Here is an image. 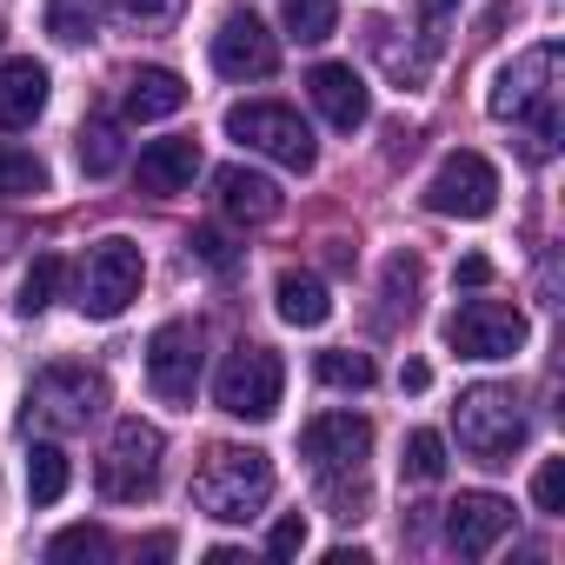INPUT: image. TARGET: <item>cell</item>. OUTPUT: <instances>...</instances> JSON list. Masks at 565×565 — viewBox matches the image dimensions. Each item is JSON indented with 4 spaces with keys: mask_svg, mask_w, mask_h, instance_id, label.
<instances>
[{
    "mask_svg": "<svg viewBox=\"0 0 565 565\" xmlns=\"http://www.w3.org/2000/svg\"><path fill=\"white\" fill-rule=\"evenodd\" d=\"M186 107V81L173 67H140L120 94V120H167Z\"/></svg>",
    "mask_w": 565,
    "mask_h": 565,
    "instance_id": "e0dca14e",
    "label": "cell"
},
{
    "mask_svg": "<svg viewBox=\"0 0 565 565\" xmlns=\"http://www.w3.org/2000/svg\"><path fill=\"white\" fill-rule=\"evenodd\" d=\"M426 206L446 220H486L499 206V173L486 153H446L439 173L426 180Z\"/></svg>",
    "mask_w": 565,
    "mask_h": 565,
    "instance_id": "9c48e42d",
    "label": "cell"
},
{
    "mask_svg": "<svg viewBox=\"0 0 565 565\" xmlns=\"http://www.w3.org/2000/svg\"><path fill=\"white\" fill-rule=\"evenodd\" d=\"M399 466H406V479H413V486H433V479H446V439H439V433H413Z\"/></svg>",
    "mask_w": 565,
    "mask_h": 565,
    "instance_id": "4dcf8cb0",
    "label": "cell"
},
{
    "mask_svg": "<svg viewBox=\"0 0 565 565\" xmlns=\"http://www.w3.org/2000/svg\"><path fill=\"white\" fill-rule=\"evenodd\" d=\"M107 413V380L94 366H47L34 386H28V433H87V419Z\"/></svg>",
    "mask_w": 565,
    "mask_h": 565,
    "instance_id": "3957f363",
    "label": "cell"
},
{
    "mask_svg": "<svg viewBox=\"0 0 565 565\" xmlns=\"http://www.w3.org/2000/svg\"><path fill=\"white\" fill-rule=\"evenodd\" d=\"M452 279H459V287H492V259H486V253H466Z\"/></svg>",
    "mask_w": 565,
    "mask_h": 565,
    "instance_id": "e575fe53",
    "label": "cell"
},
{
    "mask_svg": "<svg viewBox=\"0 0 565 565\" xmlns=\"http://www.w3.org/2000/svg\"><path fill=\"white\" fill-rule=\"evenodd\" d=\"M279 393H287V366L273 347H233L213 373V406L233 419H273Z\"/></svg>",
    "mask_w": 565,
    "mask_h": 565,
    "instance_id": "8992f818",
    "label": "cell"
},
{
    "mask_svg": "<svg viewBox=\"0 0 565 565\" xmlns=\"http://www.w3.org/2000/svg\"><path fill=\"white\" fill-rule=\"evenodd\" d=\"M446 340H452L459 360H512L525 347V313L505 307V300H466L446 320Z\"/></svg>",
    "mask_w": 565,
    "mask_h": 565,
    "instance_id": "30bf717a",
    "label": "cell"
},
{
    "mask_svg": "<svg viewBox=\"0 0 565 565\" xmlns=\"http://www.w3.org/2000/svg\"><path fill=\"white\" fill-rule=\"evenodd\" d=\"M186 0H107V14L127 28V34H167L180 21Z\"/></svg>",
    "mask_w": 565,
    "mask_h": 565,
    "instance_id": "cb8c5ba5",
    "label": "cell"
},
{
    "mask_svg": "<svg viewBox=\"0 0 565 565\" xmlns=\"http://www.w3.org/2000/svg\"><path fill=\"white\" fill-rule=\"evenodd\" d=\"M34 193H47V167L28 147L0 140V200H34Z\"/></svg>",
    "mask_w": 565,
    "mask_h": 565,
    "instance_id": "7402d4cb",
    "label": "cell"
},
{
    "mask_svg": "<svg viewBox=\"0 0 565 565\" xmlns=\"http://www.w3.org/2000/svg\"><path fill=\"white\" fill-rule=\"evenodd\" d=\"M107 552H114V539H107L100 525H67V532H61V539L47 545V558H54V565H74V558H87V565H100Z\"/></svg>",
    "mask_w": 565,
    "mask_h": 565,
    "instance_id": "83f0119b",
    "label": "cell"
},
{
    "mask_svg": "<svg viewBox=\"0 0 565 565\" xmlns=\"http://www.w3.org/2000/svg\"><path fill=\"white\" fill-rule=\"evenodd\" d=\"M273 67H279V41L266 34L259 14L233 8V14L220 21V34H213V74H220V81H266Z\"/></svg>",
    "mask_w": 565,
    "mask_h": 565,
    "instance_id": "7c38bea8",
    "label": "cell"
},
{
    "mask_svg": "<svg viewBox=\"0 0 565 565\" xmlns=\"http://www.w3.org/2000/svg\"><path fill=\"white\" fill-rule=\"evenodd\" d=\"M452 8H459V0H419V14H426V28H439V21H446Z\"/></svg>",
    "mask_w": 565,
    "mask_h": 565,
    "instance_id": "8d00e7d4",
    "label": "cell"
},
{
    "mask_svg": "<svg viewBox=\"0 0 565 565\" xmlns=\"http://www.w3.org/2000/svg\"><path fill=\"white\" fill-rule=\"evenodd\" d=\"M452 426H459V446L479 466H505L512 446L525 439V413H519V393L512 386H472V393H459Z\"/></svg>",
    "mask_w": 565,
    "mask_h": 565,
    "instance_id": "5b68a950",
    "label": "cell"
},
{
    "mask_svg": "<svg viewBox=\"0 0 565 565\" xmlns=\"http://www.w3.org/2000/svg\"><path fill=\"white\" fill-rule=\"evenodd\" d=\"M147 386L167 399V406H186L200 393V327L193 320H167L153 340H147Z\"/></svg>",
    "mask_w": 565,
    "mask_h": 565,
    "instance_id": "8fae6325",
    "label": "cell"
},
{
    "mask_svg": "<svg viewBox=\"0 0 565 565\" xmlns=\"http://www.w3.org/2000/svg\"><path fill=\"white\" fill-rule=\"evenodd\" d=\"M558 87H565V47L539 41L512 67H499V81L486 94L492 120L525 127V160H552L558 153Z\"/></svg>",
    "mask_w": 565,
    "mask_h": 565,
    "instance_id": "6da1fadb",
    "label": "cell"
},
{
    "mask_svg": "<svg viewBox=\"0 0 565 565\" xmlns=\"http://www.w3.org/2000/svg\"><path fill=\"white\" fill-rule=\"evenodd\" d=\"M313 380H320V386H353V393H366V386L380 380V366H373L366 353H347V347H340V353H320V360H313Z\"/></svg>",
    "mask_w": 565,
    "mask_h": 565,
    "instance_id": "4316f807",
    "label": "cell"
},
{
    "mask_svg": "<svg viewBox=\"0 0 565 565\" xmlns=\"http://www.w3.org/2000/svg\"><path fill=\"white\" fill-rule=\"evenodd\" d=\"M226 134L279 167H294V173H313L320 147H313V127L294 114V107H279V100H246V107H226Z\"/></svg>",
    "mask_w": 565,
    "mask_h": 565,
    "instance_id": "52a82bcc",
    "label": "cell"
},
{
    "mask_svg": "<svg viewBox=\"0 0 565 565\" xmlns=\"http://www.w3.org/2000/svg\"><path fill=\"white\" fill-rule=\"evenodd\" d=\"M186 246H193V259H200L206 273H220V279H233V273H239V246H233V239H226L220 226H200V233H193Z\"/></svg>",
    "mask_w": 565,
    "mask_h": 565,
    "instance_id": "1f68e13d",
    "label": "cell"
},
{
    "mask_svg": "<svg viewBox=\"0 0 565 565\" xmlns=\"http://www.w3.org/2000/svg\"><path fill=\"white\" fill-rule=\"evenodd\" d=\"M140 279H147L140 246L134 239H100L81 266V313L87 320H120L140 300Z\"/></svg>",
    "mask_w": 565,
    "mask_h": 565,
    "instance_id": "ba28073f",
    "label": "cell"
},
{
    "mask_svg": "<svg viewBox=\"0 0 565 565\" xmlns=\"http://www.w3.org/2000/svg\"><path fill=\"white\" fill-rule=\"evenodd\" d=\"M399 386H406V393H426V386H433V373H426L419 360H406V373H399Z\"/></svg>",
    "mask_w": 565,
    "mask_h": 565,
    "instance_id": "d590c367",
    "label": "cell"
},
{
    "mask_svg": "<svg viewBox=\"0 0 565 565\" xmlns=\"http://www.w3.org/2000/svg\"><path fill=\"white\" fill-rule=\"evenodd\" d=\"M300 452L313 459V472H320V479L360 472V466H366V452H373V426H366L360 413H320V419H307Z\"/></svg>",
    "mask_w": 565,
    "mask_h": 565,
    "instance_id": "4fadbf2b",
    "label": "cell"
},
{
    "mask_svg": "<svg viewBox=\"0 0 565 565\" xmlns=\"http://www.w3.org/2000/svg\"><path fill=\"white\" fill-rule=\"evenodd\" d=\"M114 167H120V127H114V120H87V127H81V173L107 180Z\"/></svg>",
    "mask_w": 565,
    "mask_h": 565,
    "instance_id": "484cf974",
    "label": "cell"
},
{
    "mask_svg": "<svg viewBox=\"0 0 565 565\" xmlns=\"http://www.w3.org/2000/svg\"><path fill=\"white\" fill-rule=\"evenodd\" d=\"M160 459H167L160 426H147V419H120L114 439H107V452H100V466H94L100 499H114V505L147 499V492L160 486Z\"/></svg>",
    "mask_w": 565,
    "mask_h": 565,
    "instance_id": "277c9868",
    "label": "cell"
},
{
    "mask_svg": "<svg viewBox=\"0 0 565 565\" xmlns=\"http://www.w3.org/2000/svg\"><path fill=\"white\" fill-rule=\"evenodd\" d=\"M413 307H419V259H413V253H393V259H386V313H393V320H399V313L413 320Z\"/></svg>",
    "mask_w": 565,
    "mask_h": 565,
    "instance_id": "f1b7e54d",
    "label": "cell"
},
{
    "mask_svg": "<svg viewBox=\"0 0 565 565\" xmlns=\"http://www.w3.org/2000/svg\"><path fill=\"white\" fill-rule=\"evenodd\" d=\"M273 499V459L259 446H213L193 472V505L220 525H246Z\"/></svg>",
    "mask_w": 565,
    "mask_h": 565,
    "instance_id": "7a4b0ae2",
    "label": "cell"
},
{
    "mask_svg": "<svg viewBox=\"0 0 565 565\" xmlns=\"http://www.w3.org/2000/svg\"><path fill=\"white\" fill-rule=\"evenodd\" d=\"M213 193H220V213L239 220V226H259V220L279 213V186L266 173H253V167H220L213 173Z\"/></svg>",
    "mask_w": 565,
    "mask_h": 565,
    "instance_id": "2e32d148",
    "label": "cell"
},
{
    "mask_svg": "<svg viewBox=\"0 0 565 565\" xmlns=\"http://www.w3.org/2000/svg\"><path fill=\"white\" fill-rule=\"evenodd\" d=\"M266 552H273V558H300V552H307V519H300V512H287V519L266 532Z\"/></svg>",
    "mask_w": 565,
    "mask_h": 565,
    "instance_id": "836d02e7",
    "label": "cell"
},
{
    "mask_svg": "<svg viewBox=\"0 0 565 565\" xmlns=\"http://www.w3.org/2000/svg\"><path fill=\"white\" fill-rule=\"evenodd\" d=\"M340 28V8L333 0H287V34L294 41H327Z\"/></svg>",
    "mask_w": 565,
    "mask_h": 565,
    "instance_id": "f546056e",
    "label": "cell"
},
{
    "mask_svg": "<svg viewBox=\"0 0 565 565\" xmlns=\"http://www.w3.org/2000/svg\"><path fill=\"white\" fill-rule=\"evenodd\" d=\"M193 173H200V140L173 134V140L140 147V186L147 193H180V186H193Z\"/></svg>",
    "mask_w": 565,
    "mask_h": 565,
    "instance_id": "ac0fdd59",
    "label": "cell"
},
{
    "mask_svg": "<svg viewBox=\"0 0 565 565\" xmlns=\"http://www.w3.org/2000/svg\"><path fill=\"white\" fill-rule=\"evenodd\" d=\"M61 492H67V452L54 439H34V452H28V499L54 505Z\"/></svg>",
    "mask_w": 565,
    "mask_h": 565,
    "instance_id": "44dd1931",
    "label": "cell"
},
{
    "mask_svg": "<svg viewBox=\"0 0 565 565\" xmlns=\"http://www.w3.org/2000/svg\"><path fill=\"white\" fill-rule=\"evenodd\" d=\"M532 505L539 512H565V459H545L532 472Z\"/></svg>",
    "mask_w": 565,
    "mask_h": 565,
    "instance_id": "d6a6232c",
    "label": "cell"
},
{
    "mask_svg": "<svg viewBox=\"0 0 565 565\" xmlns=\"http://www.w3.org/2000/svg\"><path fill=\"white\" fill-rule=\"evenodd\" d=\"M61 279H67V266H61L54 253H41V259L28 266V279H21V300H14V307H21L28 320H34V313H47V307L61 300Z\"/></svg>",
    "mask_w": 565,
    "mask_h": 565,
    "instance_id": "d4e9b609",
    "label": "cell"
},
{
    "mask_svg": "<svg viewBox=\"0 0 565 565\" xmlns=\"http://www.w3.org/2000/svg\"><path fill=\"white\" fill-rule=\"evenodd\" d=\"M94 28H100V0H47V34L61 47L94 41Z\"/></svg>",
    "mask_w": 565,
    "mask_h": 565,
    "instance_id": "603a6c76",
    "label": "cell"
},
{
    "mask_svg": "<svg viewBox=\"0 0 565 565\" xmlns=\"http://www.w3.org/2000/svg\"><path fill=\"white\" fill-rule=\"evenodd\" d=\"M273 307H279V320H287V327H327L333 320L327 279L320 273H300V266H287V273L273 279Z\"/></svg>",
    "mask_w": 565,
    "mask_h": 565,
    "instance_id": "d6986e66",
    "label": "cell"
},
{
    "mask_svg": "<svg viewBox=\"0 0 565 565\" xmlns=\"http://www.w3.org/2000/svg\"><path fill=\"white\" fill-rule=\"evenodd\" d=\"M307 94H313V107L327 114V127H340V134H360V127L373 120V94H366V81H360L347 61H320V67L307 74Z\"/></svg>",
    "mask_w": 565,
    "mask_h": 565,
    "instance_id": "9a60e30c",
    "label": "cell"
},
{
    "mask_svg": "<svg viewBox=\"0 0 565 565\" xmlns=\"http://www.w3.org/2000/svg\"><path fill=\"white\" fill-rule=\"evenodd\" d=\"M505 532H512V505H505L499 492H459V499L446 505V545H452L459 558H486Z\"/></svg>",
    "mask_w": 565,
    "mask_h": 565,
    "instance_id": "5bb4252c",
    "label": "cell"
},
{
    "mask_svg": "<svg viewBox=\"0 0 565 565\" xmlns=\"http://www.w3.org/2000/svg\"><path fill=\"white\" fill-rule=\"evenodd\" d=\"M47 107V67L41 61H8L0 67V127H34Z\"/></svg>",
    "mask_w": 565,
    "mask_h": 565,
    "instance_id": "ffe728a7",
    "label": "cell"
}]
</instances>
